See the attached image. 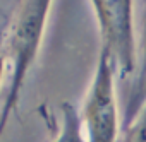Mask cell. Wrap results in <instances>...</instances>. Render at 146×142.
Masks as SVG:
<instances>
[{
	"mask_svg": "<svg viewBox=\"0 0 146 142\" xmlns=\"http://www.w3.org/2000/svg\"><path fill=\"white\" fill-rule=\"evenodd\" d=\"M146 103V2L143 5V31H141V43H139V65L137 74L132 81L127 103L124 106V125L127 127L134 116L139 113L143 105Z\"/></svg>",
	"mask_w": 146,
	"mask_h": 142,
	"instance_id": "4",
	"label": "cell"
},
{
	"mask_svg": "<svg viewBox=\"0 0 146 142\" xmlns=\"http://www.w3.org/2000/svg\"><path fill=\"white\" fill-rule=\"evenodd\" d=\"M122 142H146V103L134 116V120L127 127H124Z\"/></svg>",
	"mask_w": 146,
	"mask_h": 142,
	"instance_id": "6",
	"label": "cell"
},
{
	"mask_svg": "<svg viewBox=\"0 0 146 142\" xmlns=\"http://www.w3.org/2000/svg\"><path fill=\"white\" fill-rule=\"evenodd\" d=\"M98 22L102 46L117 65V74L125 79L137 72L139 46L134 26L136 0H90Z\"/></svg>",
	"mask_w": 146,
	"mask_h": 142,
	"instance_id": "3",
	"label": "cell"
},
{
	"mask_svg": "<svg viewBox=\"0 0 146 142\" xmlns=\"http://www.w3.org/2000/svg\"><path fill=\"white\" fill-rule=\"evenodd\" d=\"M52 2L53 0H19L9 22L7 62H11V79L0 108V139L11 115L17 110L26 77L40 51Z\"/></svg>",
	"mask_w": 146,
	"mask_h": 142,
	"instance_id": "1",
	"label": "cell"
},
{
	"mask_svg": "<svg viewBox=\"0 0 146 142\" xmlns=\"http://www.w3.org/2000/svg\"><path fill=\"white\" fill-rule=\"evenodd\" d=\"M52 142H86L81 113L70 103H62V125Z\"/></svg>",
	"mask_w": 146,
	"mask_h": 142,
	"instance_id": "5",
	"label": "cell"
},
{
	"mask_svg": "<svg viewBox=\"0 0 146 142\" xmlns=\"http://www.w3.org/2000/svg\"><path fill=\"white\" fill-rule=\"evenodd\" d=\"M137 2H139V4H141V7H143V5H144V2H146V0H137Z\"/></svg>",
	"mask_w": 146,
	"mask_h": 142,
	"instance_id": "8",
	"label": "cell"
},
{
	"mask_svg": "<svg viewBox=\"0 0 146 142\" xmlns=\"http://www.w3.org/2000/svg\"><path fill=\"white\" fill-rule=\"evenodd\" d=\"M117 65L107 48H100L96 68L88 87L81 120L86 142H117L120 113L115 93Z\"/></svg>",
	"mask_w": 146,
	"mask_h": 142,
	"instance_id": "2",
	"label": "cell"
},
{
	"mask_svg": "<svg viewBox=\"0 0 146 142\" xmlns=\"http://www.w3.org/2000/svg\"><path fill=\"white\" fill-rule=\"evenodd\" d=\"M7 33H9V22H7V16L0 5V82L4 77V68H5V62H7Z\"/></svg>",
	"mask_w": 146,
	"mask_h": 142,
	"instance_id": "7",
	"label": "cell"
}]
</instances>
